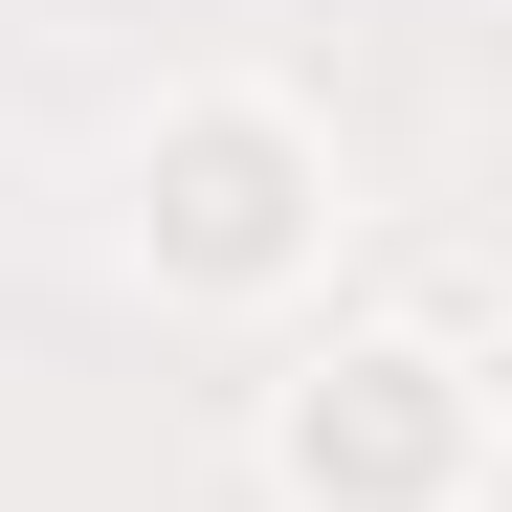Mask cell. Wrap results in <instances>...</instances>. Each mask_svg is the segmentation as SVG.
<instances>
[{
  "label": "cell",
  "mask_w": 512,
  "mask_h": 512,
  "mask_svg": "<svg viewBox=\"0 0 512 512\" xmlns=\"http://www.w3.org/2000/svg\"><path fill=\"white\" fill-rule=\"evenodd\" d=\"M290 245H312V156H290V112H179V134H156V268L268 290Z\"/></svg>",
  "instance_id": "1"
},
{
  "label": "cell",
  "mask_w": 512,
  "mask_h": 512,
  "mask_svg": "<svg viewBox=\"0 0 512 512\" xmlns=\"http://www.w3.org/2000/svg\"><path fill=\"white\" fill-rule=\"evenodd\" d=\"M446 446H468L446 357H334V379L290 401V468H312V490H446Z\"/></svg>",
  "instance_id": "2"
}]
</instances>
